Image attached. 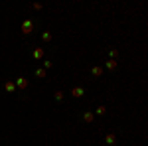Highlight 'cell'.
I'll return each instance as SVG.
<instances>
[{
	"label": "cell",
	"mask_w": 148,
	"mask_h": 146,
	"mask_svg": "<svg viewBox=\"0 0 148 146\" xmlns=\"http://www.w3.org/2000/svg\"><path fill=\"white\" fill-rule=\"evenodd\" d=\"M22 32L26 36H30L32 32H34V22H32V20H24L22 22Z\"/></svg>",
	"instance_id": "cell-1"
},
{
	"label": "cell",
	"mask_w": 148,
	"mask_h": 146,
	"mask_svg": "<svg viewBox=\"0 0 148 146\" xmlns=\"http://www.w3.org/2000/svg\"><path fill=\"white\" fill-rule=\"evenodd\" d=\"M14 85H16V89H26L30 83H28V79H24V77H16V81H14Z\"/></svg>",
	"instance_id": "cell-2"
},
{
	"label": "cell",
	"mask_w": 148,
	"mask_h": 146,
	"mask_svg": "<svg viewBox=\"0 0 148 146\" xmlns=\"http://www.w3.org/2000/svg\"><path fill=\"white\" fill-rule=\"evenodd\" d=\"M71 95H73V97H83V95H85V89H83V87H73V89H71Z\"/></svg>",
	"instance_id": "cell-3"
},
{
	"label": "cell",
	"mask_w": 148,
	"mask_h": 146,
	"mask_svg": "<svg viewBox=\"0 0 148 146\" xmlns=\"http://www.w3.org/2000/svg\"><path fill=\"white\" fill-rule=\"evenodd\" d=\"M116 65H119V63H116V59H109V61L105 63V67L109 69V71H114V69H116Z\"/></svg>",
	"instance_id": "cell-4"
},
{
	"label": "cell",
	"mask_w": 148,
	"mask_h": 146,
	"mask_svg": "<svg viewBox=\"0 0 148 146\" xmlns=\"http://www.w3.org/2000/svg\"><path fill=\"white\" fill-rule=\"evenodd\" d=\"M4 91H8V93H14V91H16V85H14V81H6V83H4Z\"/></svg>",
	"instance_id": "cell-5"
},
{
	"label": "cell",
	"mask_w": 148,
	"mask_h": 146,
	"mask_svg": "<svg viewBox=\"0 0 148 146\" xmlns=\"http://www.w3.org/2000/svg\"><path fill=\"white\" fill-rule=\"evenodd\" d=\"M114 142H116V134H107V136H105V144L113 146Z\"/></svg>",
	"instance_id": "cell-6"
},
{
	"label": "cell",
	"mask_w": 148,
	"mask_h": 146,
	"mask_svg": "<svg viewBox=\"0 0 148 146\" xmlns=\"http://www.w3.org/2000/svg\"><path fill=\"white\" fill-rule=\"evenodd\" d=\"M83 121H85V123H93V121H95V114H93L91 111L83 112Z\"/></svg>",
	"instance_id": "cell-7"
},
{
	"label": "cell",
	"mask_w": 148,
	"mask_h": 146,
	"mask_svg": "<svg viewBox=\"0 0 148 146\" xmlns=\"http://www.w3.org/2000/svg\"><path fill=\"white\" fill-rule=\"evenodd\" d=\"M103 73H105V69H103V67H93L91 69V75H93V77H101Z\"/></svg>",
	"instance_id": "cell-8"
},
{
	"label": "cell",
	"mask_w": 148,
	"mask_h": 146,
	"mask_svg": "<svg viewBox=\"0 0 148 146\" xmlns=\"http://www.w3.org/2000/svg\"><path fill=\"white\" fill-rule=\"evenodd\" d=\"M44 57V47H36L34 49V59H42Z\"/></svg>",
	"instance_id": "cell-9"
},
{
	"label": "cell",
	"mask_w": 148,
	"mask_h": 146,
	"mask_svg": "<svg viewBox=\"0 0 148 146\" xmlns=\"http://www.w3.org/2000/svg\"><path fill=\"white\" fill-rule=\"evenodd\" d=\"M36 77L46 79V69H44V67H38V69H36Z\"/></svg>",
	"instance_id": "cell-10"
},
{
	"label": "cell",
	"mask_w": 148,
	"mask_h": 146,
	"mask_svg": "<svg viewBox=\"0 0 148 146\" xmlns=\"http://www.w3.org/2000/svg\"><path fill=\"white\" fill-rule=\"evenodd\" d=\"M42 38H44V42H49V40H51V34H49V32H44Z\"/></svg>",
	"instance_id": "cell-11"
},
{
	"label": "cell",
	"mask_w": 148,
	"mask_h": 146,
	"mask_svg": "<svg viewBox=\"0 0 148 146\" xmlns=\"http://www.w3.org/2000/svg\"><path fill=\"white\" fill-rule=\"evenodd\" d=\"M95 112H97V114H105V112H107V109L101 105V107H97V111H95Z\"/></svg>",
	"instance_id": "cell-12"
},
{
	"label": "cell",
	"mask_w": 148,
	"mask_h": 146,
	"mask_svg": "<svg viewBox=\"0 0 148 146\" xmlns=\"http://www.w3.org/2000/svg\"><path fill=\"white\" fill-rule=\"evenodd\" d=\"M53 97H56V101H61V99H63V93H61V91H56Z\"/></svg>",
	"instance_id": "cell-13"
},
{
	"label": "cell",
	"mask_w": 148,
	"mask_h": 146,
	"mask_svg": "<svg viewBox=\"0 0 148 146\" xmlns=\"http://www.w3.org/2000/svg\"><path fill=\"white\" fill-rule=\"evenodd\" d=\"M51 65H53L51 61H44V67H46V69H49V67H51Z\"/></svg>",
	"instance_id": "cell-14"
},
{
	"label": "cell",
	"mask_w": 148,
	"mask_h": 146,
	"mask_svg": "<svg viewBox=\"0 0 148 146\" xmlns=\"http://www.w3.org/2000/svg\"><path fill=\"white\" fill-rule=\"evenodd\" d=\"M116 56H119V51H116V49H111V57H113V59H114V57H116Z\"/></svg>",
	"instance_id": "cell-15"
}]
</instances>
